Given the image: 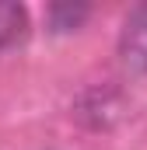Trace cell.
Instances as JSON below:
<instances>
[{"mask_svg": "<svg viewBox=\"0 0 147 150\" xmlns=\"http://www.w3.org/2000/svg\"><path fill=\"white\" fill-rule=\"evenodd\" d=\"M119 59L130 70L147 74V4L133 7L130 18L123 21V32H119Z\"/></svg>", "mask_w": 147, "mask_h": 150, "instance_id": "obj_1", "label": "cell"}, {"mask_svg": "<svg viewBox=\"0 0 147 150\" xmlns=\"http://www.w3.org/2000/svg\"><path fill=\"white\" fill-rule=\"evenodd\" d=\"M28 35V11L21 4H4L0 0V52L21 45Z\"/></svg>", "mask_w": 147, "mask_h": 150, "instance_id": "obj_2", "label": "cell"}, {"mask_svg": "<svg viewBox=\"0 0 147 150\" xmlns=\"http://www.w3.org/2000/svg\"><path fill=\"white\" fill-rule=\"evenodd\" d=\"M88 18V7L84 4H56L53 11H49V21H53V28L56 32H70V28H77L81 21Z\"/></svg>", "mask_w": 147, "mask_h": 150, "instance_id": "obj_3", "label": "cell"}]
</instances>
